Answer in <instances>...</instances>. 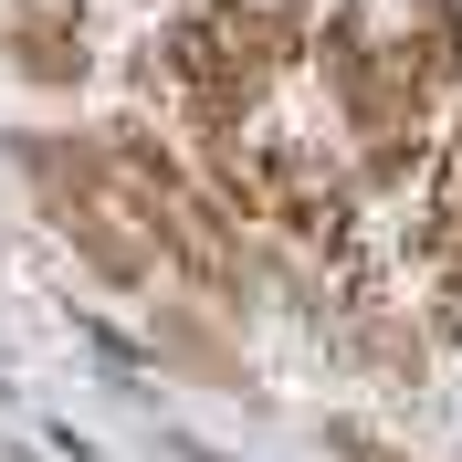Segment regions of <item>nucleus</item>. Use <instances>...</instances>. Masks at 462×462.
<instances>
[{
  "label": "nucleus",
  "instance_id": "nucleus-3",
  "mask_svg": "<svg viewBox=\"0 0 462 462\" xmlns=\"http://www.w3.org/2000/svg\"><path fill=\"white\" fill-rule=\"evenodd\" d=\"M441 263H462V126L441 137V210H431V231H420Z\"/></svg>",
  "mask_w": 462,
  "mask_h": 462
},
{
  "label": "nucleus",
  "instance_id": "nucleus-4",
  "mask_svg": "<svg viewBox=\"0 0 462 462\" xmlns=\"http://www.w3.org/2000/svg\"><path fill=\"white\" fill-rule=\"evenodd\" d=\"M337 452H346V462H400L389 441H368V431H337Z\"/></svg>",
  "mask_w": 462,
  "mask_h": 462
},
{
  "label": "nucleus",
  "instance_id": "nucleus-2",
  "mask_svg": "<svg viewBox=\"0 0 462 462\" xmlns=\"http://www.w3.org/2000/svg\"><path fill=\"white\" fill-rule=\"evenodd\" d=\"M11 63H22L32 85H74V74H85V11H74V0H22Z\"/></svg>",
  "mask_w": 462,
  "mask_h": 462
},
{
  "label": "nucleus",
  "instance_id": "nucleus-1",
  "mask_svg": "<svg viewBox=\"0 0 462 462\" xmlns=\"http://www.w3.org/2000/svg\"><path fill=\"white\" fill-rule=\"evenodd\" d=\"M106 169L126 179V200H137V231H147V253H169L179 273H189V284H210V294H242V253H231L221 210L179 189V169L158 158V147H147V126H116Z\"/></svg>",
  "mask_w": 462,
  "mask_h": 462
}]
</instances>
